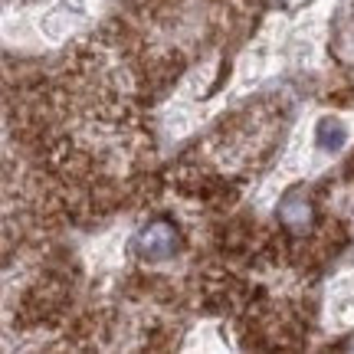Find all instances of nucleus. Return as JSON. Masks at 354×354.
Returning a JSON list of instances; mask_svg holds the SVG:
<instances>
[{"label":"nucleus","mask_w":354,"mask_h":354,"mask_svg":"<svg viewBox=\"0 0 354 354\" xmlns=\"http://www.w3.org/2000/svg\"><path fill=\"white\" fill-rule=\"evenodd\" d=\"M177 246H180V233H177V227L167 216L151 220V223L138 233V253L145 256L148 263H165V259H171V256L177 253Z\"/></svg>","instance_id":"f257e3e1"},{"label":"nucleus","mask_w":354,"mask_h":354,"mask_svg":"<svg viewBox=\"0 0 354 354\" xmlns=\"http://www.w3.org/2000/svg\"><path fill=\"white\" fill-rule=\"evenodd\" d=\"M279 223L292 236H305L315 227V207L305 201L302 194H286L279 203Z\"/></svg>","instance_id":"f03ea898"},{"label":"nucleus","mask_w":354,"mask_h":354,"mask_svg":"<svg viewBox=\"0 0 354 354\" xmlns=\"http://www.w3.org/2000/svg\"><path fill=\"white\" fill-rule=\"evenodd\" d=\"M318 145L325 148V151H338L344 145V128L342 122H331V118H325L322 125H318Z\"/></svg>","instance_id":"7ed1b4c3"}]
</instances>
